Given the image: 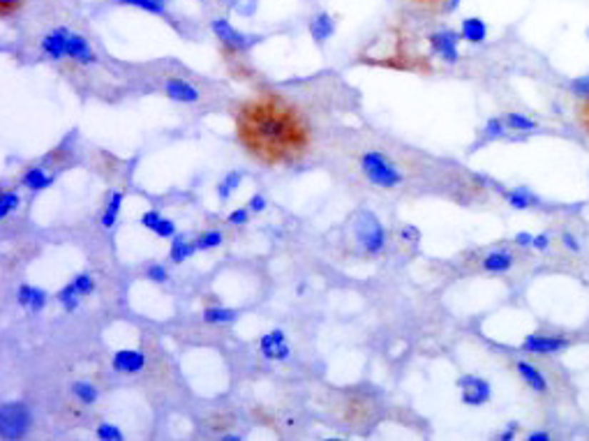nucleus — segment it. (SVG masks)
Returning a JSON list of instances; mask_svg holds the SVG:
<instances>
[{
  "instance_id": "nucleus-45",
  "label": "nucleus",
  "mask_w": 589,
  "mask_h": 441,
  "mask_svg": "<svg viewBox=\"0 0 589 441\" xmlns=\"http://www.w3.org/2000/svg\"><path fill=\"white\" fill-rule=\"evenodd\" d=\"M580 118H583L585 127L589 130V97H585V104L580 106Z\"/></svg>"
},
{
  "instance_id": "nucleus-18",
  "label": "nucleus",
  "mask_w": 589,
  "mask_h": 441,
  "mask_svg": "<svg viewBox=\"0 0 589 441\" xmlns=\"http://www.w3.org/2000/svg\"><path fill=\"white\" fill-rule=\"evenodd\" d=\"M51 183H54V176L46 173L42 166H31V169H26L24 176H21V185H24L26 190H31V192L46 190Z\"/></svg>"
},
{
  "instance_id": "nucleus-11",
  "label": "nucleus",
  "mask_w": 589,
  "mask_h": 441,
  "mask_svg": "<svg viewBox=\"0 0 589 441\" xmlns=\"http://www.w3.org/2000/svg\"><path fill=\"white\" fill-rule=\"evenodd\" d=\"M146 354L141 349H121L111 358V368L121 375H136L146 368Z\"/></svg>"
},
{
  "instance_id": "nucleus-5",
  "label": "nucleus",
  "mask_w": 589,
  "mask_h": 441,
  "mask_svg": "<svg viewBox=\"0 0 589 441\" xmlns=\"http://www.w3.org/2000/svg\"><path fill=\"white\" fill-rule=\"evenodd\" d=\"M31 409L21 402H9L3 407V437L5 439H19L28 432L31 427Z\"/></svg>"
},
{
  "instance_id": "nucleus-21",
  "label": "nucleus",
  "mask_w": 589,
  "mask_h": 441,
  "mask_svg": "<svg viewBox=\"0 0 589 441\" xmlns=\"http://www.w3.org/2000/svg\"><path fill=\"white\" fill-rule=\"evenodd\" d=\"M121 206H123V194L114 192L109 197V201H106V206H104V213H102V220H100V224L104 229H111L116 224L118 213H121Z\"/></svg>"
},
{
  "instance_id": "nucleus-31",
  "label": "nucleus",
  "mask_w": 589,
  "mask_h": 441,
  "mask_svg": "<svg viewBox=\"0 0 589 441\" xmlns=\"http://www.w3.org/2000/svg\"><path fill=\"white\" fill-rule=\"evenodd\" d=\"M506 121H502V118H490L488 123H485V136L488 139H502V136L506 134Z\"/></svg>"
},
{
  "instance_id": "nucleus-7",
  "label": "nucleus",
  "mask_w": 589,
  "mask_h": 441,
  "mask_svg": "<svg viewBox=\"0 0 589 441\" xmlns=\"http://www.w3.org/2000/svg\"><path fill=\"white\" fill-rule=\"evenodd\" d=\"M571 347V342L562 335H527L523 342V349L527 354H536V356H555L562 354L564 349Z\"/></svg>"
},
{
  "instance_id": "nucleus-8",
  "label": "nucleus",
  "mask_w": 589,
  "mask_h": 441,
  "mask_svg": "<svg viewBox=\"0 0 589 441\" xmlns=\"http://www.w3.org/2000/svg\"><path fill=\"white\" fill-rule=\"evenodd\" d=\"M63 40H65V58L79 63V65H93L97 63V56L93 51V46L88 44L84 35H79L74 31H67L63 28Z\"/></svg>"
},
{
  "instance_id": "nucleus-17",
  "label": "nucleus",
  "mask_w": 589,
  "mask_h": 441,
  "mask_svg": "<svg viewBox=\"0 0 589 441\" xmlns=\"http://www.w3.org/2000/svg\"><path fill=\"white\" fill-rule=\"evenodd\" d=\"M460 35H463V40L469 44H483L488 37V26L483 19L467 16L463 19V24H460Z\"/></svg>"
},
{
  "instance_id": "nucleus-38",
  "label": "nucleus",
  "mask_w": 589,
  "mask_h": 441,
  "mask_svg": "<svg viewBox=\"0 0 589 441\" xmlns=\"http://www.w3.org/2000/svg\"><path fill=\"white\" fill-rule=\"evenodd\" d=\"M250 213H252L250 208H236V211H231V213H229L227 222H229V224H238V227H241V224H248V220H250Z\"/></svg>"
},
{
  "instance_id": "nucleus-43",
  "label": "nucleus",
  "mask_w": 589,
  "mask_h": 441,
  "mask_svg": "<svg viewBox=\"0 0 589 441\" xmlns=\"http://www.w3.org/2000/svg\"><path fill=\"white\" fill-rule=\"evenodd\" d=\"M513 243L518 245V248H532L534 236H532V233H527V231H520V233H515Z\"/></svg>"
},
{
  "instance_id": "nucleus-2",
  "label": "nucleus",
  "mask_w": 589,
  "mask_h": 441,
  "mask_svg": "<svg viewBox=\"0 0 589 441\" xmlns=\"http://www.w3.org/2000/svg\"><path fill=\"white\" fill-rule=\"evenodd\" d=\"M361 171L363 176L381 190H393L405 181L400 166L381 151H366L361 155Z\"/></svg>"
},
{
  "instance_id": "nucleus-33",
  "label": "nucleus",
  "mask_w": 589,
  "mask_h": 441,
  "mask_svg": "<svg viewBox=\"0 0 589 441\" xmlns=\"http://www.w3.org/2000/svg\"><path fill=\"white\" fill-rule=\"evenodd\" d=\"M153 233H155V236H160V238H173V236H176V224H173V220H169V218H160V222L155 224Z\"/></svg>"
},
{
  "instance_id": "nucleus-25",
  "label": "nucleus",
  "mask_w": 589,
  "mask_h": 441,
  "mask_svg": "<svg viewBox=\"0 0 589 441\" xmlns=\"http://www.w3.org/2000/svg\"><path fill=\"white\" fill-rule=\"evenodd\" d=\"M236 319H238V312L236 310H227V308H206L203 310L206 323H218V326H222V323H233Z\"/></svg>"
},
{
  "instance_id": "nucleus-37",
  "label": "nucleus",
  "mask_w": 589,
  "mask_h": 441,
  "mask_svg": "<svg viewBox=\"0 0 589 441\" xmlns=\"http://www.w3.org/2000/svg\"><path fill=\"white\" fill-rule=\"evenodd\" d=\"M562 245H564L568 252H575V254L583 250L580 240H578V236H575V233H571V231H564L562 233Z\"/></svg>"
},
{
  "instance_id": "nucleus-35",
  "label": "nucleus",
  "mask_w": 589,
  "mask_h": 441,
  "mask_svg": "<svg viewBox=\"0 0 589 441\" xmlns=\"http://www.w3.org/2000/svg\"><path fill=\"white\" fill-rule=\"evenodd\" d=\"M97 437L106 439V441H121L123 432L116 425H111V423H102V425H97Z\"/></svg>"
},
{
  "instance_id": "nucleus-15",
  "label": "nucleus",
  "mask_w": 589,
  "mask_h": 441,
  "mask_svg": "<svg viewBox=\"0 0 589 441\" xmlns=\"http://www.w3.org/2000/svg\"><path fill=\"white\" fill-rule=\"evenodd\" d=\"M16 300L19 305L26 308L28 312H39L46 305V291L33 287V284H21L16 291Z\"/></svg>"
},
{
  "instance_id": "nucleus-48",
  "label": "nucleus",
  "mask_w": 589,
  "mask_h": 441,
  "mask_svg": "<svg viewBox=\"0 0 589 441\" xmlns=\"http://www.w3.org/2000/svg\"><path fill=\"white\" fill-rule=\"evenodd\" d=\"M587 40H589V28H587Z\"/></svg>"
},
{
  "instance_id": "nucleus-36",
  "label": "nucleus",
  "mask_w": 589,
  "mask_h": 441,
  "mask_svg": "<svg viewBox=\"0 0 589 441\" xmlns=\"http://www.w3.org/2000/svg\"><path fill=\"white\" fill-rule=\"evenodd\" d=\"M568 88L578 95V97H589V74L587 76H578V79H573L571 83H568Z\"/></svg>"
},
{
  "instance_id": "nucleus-29",
  "label": "nucleus",
  "mask_w": 589,
  "mask_h": 441,
  "mask_svg": "<svg viewBox=\"0 0 589 441\" xmlns=\"http://www.w3.org/2000/svg\"><path fill=\"white\" fill-rule=\"evenodd\" d=\"M222 240H224V238H222L220 231H203L201 236L194 240V245H196V250H199V252H206V250L220 248Z\"/></svg>"
},
{
  "instance_id": "nucleus-14",
  "label": "nucleus",
  "mask_w": 589,
  "mask_h": 441,
  "mask_svg": "<svg viewBox=\"0 0 589 441\" xmlns=\"http://www.w3.org/2000/svg\"><path fill=\"white\" fill-rule=\"evenodd\" d=\"M515 266V254H510L508 250H495L483 257L480 261V268L485 273H493V275H502V273H508Z\"/></svg>"
},
{
  "instance_id": "nucleus-28",
  "label": "nucleus",
  "mask_w": 589,
  "mask_h": 441,
  "mask_svg": "<svg viewBox=\"0 0 589 441\" xmlns=\"http://www.w3.org/2000/svg\"><path fill=\"white\" fill-rule=\"evenodd\" d=\"M241 181H243V173H241V171H229V173L224 176V178L218 183V197H220L222 201H227L229 194L241 185Z\"/></svg>"
},
{
  "instance_id": "nucleus-22",
  "label": "nucleus",
  "mask_w": 589,
  "mask_h": 441,
  "mask_svg": "<svg viewBox=\"0 0 589 441\" xmlns=\"http://www.w3.org/2000/svg\"><path fill=\"white\" fill-rule=\"evenodd\" d=\"M118 5H130V7H139L144 12H151L157 16L169 19V12H166V3L164 0H116Z\"/></svg>"
},
{
  "instance_id": "nucleus-9",
  "label": "nucleus",
  "mask_w": 589,
  "mask_h": 441,
  "mask_svg": "<svg viewBox=\"0 0 589 441\" xmlns=\"http://www.w3.org/2000/svg\"><path fill=\"white\" fill-rule=\"evenodd\" d=\"M428 40H430L432 51H435L439 58H444L446 63H458L460 61L458 44H460V40H463V35H460V33H455V31H439V33H432Z\"/></svg>"
},
{
  "instance_id": "nucleus-27",
  "label": "nucleus",
  "mask_w": 589,
  "mask_h": 441,
  "mask_svg": "<svg viewBox=\"0 0 589 441\" xmlns=\"http://www.w3.org/2000/svg\"><path fill=\"white\" fill-rule=\"evenodd\" d=\"M56 298H58V303H61V305H63V310H65V312H74V310L79 308V300H81L84 296L76 291V287H74V284L70 282V284H65V287H63L61 291H58V296H56Z\"/></svg>"
},
{
  "instance_id": "nucleus-39",
  "label": "nucleus",
  "mask_w": 589,
  "mask_h": 441,
  "mask_svg": "<svg viewBox=\"0 0 589 441\" xmlns=\"http://www.w3.org/2000/svg\"><path fill=\"white\" fill-rule=\"evenodd\" d=\"M160 218H162V215L157 213V211H146V213L141 215V227H144V229H148V231H153V229H155V224L160 222Z\"/></svg>"
},
{
  "instance_id": "nucleus-19",
  "label": "nucleus",
  "mask_w": 589,
  "mask_h": 441,
  "mask_svg": "<svg viewBox=\"0 0 589 441\" xmlns=\"http://www.w3.org/2000/svg\"><path fill=\"white\" fill-rule=\"evenodd\" d=\"M333 33H336V21H333L331 14L321 12L310 21V35L314 37V42L317 44H323Z\"/></svg>"
},
{
  "instance_id": "nucleus-30",
  "label": "nucleus",
  "mask_w": 589,
  "mask_h": 441,
  "mask_svg": "<svg viewBox=\"0 0 589 441\" xmlns=\"http://www.w3.org/2000/svg\"><path fill=\"white\" fill-rule=\"evenodd\" d=\"M19 203H21V199H19V194L12 192V190H5L3 197H0V218H7L9 213L19 208Z\"/></svg>"
},
{
  "instance_id": "nucleus-10",
  "label": "nucleus",
  "mask_w": 589,
  "mask_h": 441,
  "mask_svg": "<svg viewBox=\"0 0 589 441\" xmlns=\"http://www.w3.org/2000/svg\"><path fill=\"white\" fill-rule=\"evenodd\" d=\"M259 351H261V356L268 360H287L291 356V347L287 342V335H284V330H280V328L261 335Z\"/></svg>"
},
{
  "instance_id": "nucleus-4",
  "label": "nucleus",
  "mask_w": 589,
  "mask_h": 441,
  "mask_svg": "<svg viewBox=\"0 0 589 441\" xmlns=\"http://www.w3.org/2000/svg\"><path fill=\"white\" fill-rule=\"evenodd\" d=\"M211 31H213L215 37H218V42L231 54H241V51L250 49L254 42L259 40V37H254V35H245L243 31H236L227 19H213Z\"/></svg>"
},
{
  "instance_id": "nucleus-34",
  "label": "nucleus",
  "mask_w": 589,
  "mask_h": 441,
  "mask_svg": "<svg viewBox=\"0 0 589 441\" xmlns=\"http://www.w3.org/2000/svg\"><path fill=\"white\" fill-rule=\"evenodd\" d=\"M146 278H148L151 282L162 284V282L169 280V273H166V268L162 266V263H151V266L146 268Z\"/></svg>"
},
{
  "instance_id": "nucleus-1",
  "label": "nucleus",
  "mask_w": 589,
  "mask_h": 441,
  "mask_svg": "<svg viewBox=\"0 0 589 441\" xmlns=\"http://www.w3.org/2000/svg\"><path fill=\"white\" fill-rule=\"evenodd\" d=\"M233 118L241 143L266 164L296 160L310 148L308 118L275 93H263L243 102Z\"/></svg>"
},
{
  "instance_id": "nucleus-12",
  "label": "nucleus",
  "mask_w": 589,
  "mask_h": 441,
  "mask_svg": "<svg viewBox=\"0 0 589 441\" xmlns=\"http://www.w3.org/2000/svg\"><path fill=\"white\" fill-rule=\"evenodd\" d=\"M164 93L166 97H171L173 102H183V104H194L199 102V91L183 79V76H166L164 79Z\"/></svg>"
},
{
  "instance_id": "nucleus-42",
  "label": "nucleus",
  "mask_w": 589,
  "mask_h": 441,
  "mask_svg": "<svg viewBox=\"0 0 589 441\" xmlns=\"http://www.w3.org/2000/svg\"><path fill=\"white\" fill-rule=\"evenodd\" d=\"M532 248L538 250V252H545L550 250V233H536L534 236V243H532Z\"/></svg>"
},
{
  "instance_id": "nucleus-13",
  "label": "nucleus",
  "mask_w": 589,
  "mask_h": 441,
  "mask_svg": "<svg viewBox=\"0 0 589 441\" xmlns=\"http://www.w3.org/2000/svg\"><path fill=\"white\" fill-rule=\"evenodd\" d=\"M515 372L520 375V379L525 381L527 388H532L534 393L538 395H545L550 386H548V379L543 377V372L538 370L536 365H532V363H527V360H518L515 363Z\"/></svg>"
},
{
  "instance_id": "nucleus-41",
  "label": "nucleus",
  "mask_w": 589,
  "mask_h": 441,
  "mask_svg": "<svg viewBox=\"0 0 589 441\" xmlns=\"http://www.w3.org/2000/svg\"><path fill=\"white\" fill-rule=\"evenodd\" d=\"M400 238L402 240H409V243H416L421 238V231L416 227H411V224H407V227L400 229Z\"/></svg>"
},
{
  "instance_id": "nucleus-47",
  "label": "nucleus",
  "mask_w": 589,
  "mask_h": 441,
  "mask_svg": "<svg viewBox=\"0 0 589 441\" xmlns=\"http://www.w3.org/2000/svg\"><path fill=\"white\" fill-rule=\"evenodd\" d=\"M527 439L529 441H550V435L548 432H532Z\"/></svg>"
},
{
  "instance_id": "nucleus-23",
  "label": "nucleus",
  "mask_w": 589,
  "mask_h": 441,
  "mask_svg": "<svg viewBox=\"0 0 589 441\" xmlns=\"http://www.w3.org/2000/svg\"><path fill=\"white\" fill-rule=\"evenodd\" d=\"M506 199H508V203L513 206L515 211H527V208H532V206L538 203V199L527 188H515L513 192L506 194Z\"/></svg>"
},
{
  "instance_id": "nucleus-32",
  "label": "nucleus",
  "mask_w": 589,
  "mask_h": 441,
  "mask_svg": "<svg viewBox=\"0 0 589 441\" xmlns=\"http://www.w3.org/2000/svg\"><path fill=\"white\" fill-rule=\"evenodd\" d=\"M72 284L76 287V291L81 293V296H91V293L95 291V280L93 275H88V273H81V275H76L72 280Z\"/></svg>"
},
{
  "instance_id": "nucleus-46",
  "label": "nucleus",
  "mask_w": 589,
  "mask_h": 441,
  "mask_svg": "<svg viewBox=\"0 0 589 441\" xmlns=\"http://www.w3.org/2000/svg\"><path fill=\"white\" fill-rule=\"evenodd\" d=\"M506 427H508L506 432L499 435V439H504V441H508V439H513V437H515V430H518V425H515V423H510V425H506Z\"/></svg>"
},
{
  "instance_id": "nucleus-24",
  "label": "nucleus",
  "mask_w": 589,
  "mask_h": 441,
  "mask_svg": "<svg viewBox=\"0 0 589 441\" xmlns=\"http://www.w3.org/2000/svg\"><path fill=\"white\" fill-rule=\"evenodd\" d=\"M504 121L508 125V130H513V132H534V130H538V123L536 121L527 118L525 113H518V111L506 113Z\"/></svg>"
},
{
  "instance_id": "nucleus-40",
  "label": "nucleus",
  "mask_w": 589,
  "mask_h": 441,
  "mask_svg": "<svg viewBox=\"0 0 589 441\" xmlns=\"http://www.w3.org/2000/svg\"><path fill=\"white\" fill-rule=\"evenodd\" d=\"M24 5V0H0V14L3 16H9L19 12V7Z\"/></svg>"
},
{
  "instance_id": "nucleus-16",
  "label": "nucleus",
  "mask_w": 589,
  "mask_h": 441,
  "mask_svg": "<svg viewBox=\"0 0 589 441\" xmlns=\"http://www.w3.org/2000/svg\"><path fill=\"white\" fill-rule=\"evenodd\" d=\"M39 49L49 61H63L65 58V40H63V28H54L49 31L42 40H39Z\"/></svg>"
},
{
  "instance_id": "nucleus-6",
  "label": "nucleus",
  "mask_w": 589,
  "mask_h": 441,
  "mask_svg": "<svg viewBox=\"0 0 589 441\" xmlns=\"http://www.w3.org/2000/svg\"><path fill=\"white\" fill-rule=\"evenodd\" d=\"M458 388H460V397H463V405H467V407L485 405L490 395H493L488 381L476 375H463L458 379Z\"/></svg>"
},
{
  "instance_id": "nucleus-26",
  "label": "nucleus",
  "mask_w": 589,
  "mask_h": 441,
  "mask_svg": "<svg viewBox=\"0 0 589 441\" xmlns=\"http://www.w3.org/2000/svg\"><path fill=\"white\" fill-rule=\"evenodd\" d=\"M72 395L79 400V405H95L97 402V388L93 384H88V381H74L72 384Z\"/></svg>"
},
{
  "instance_id": "nucleus-20",
  "label": "nucleus",
  "mask_w": 589,
  "mask_h": 441,
  "mask_svg": "<svg viewBox=\"0 0 589 441\" xmlns=\"http://www.w3.org/2000/svg\"><path fill=\"white\" fill-rule=\"evenodd\" d=\"M196 252V245L190 243L185 236H173L171 240V248H169V257L173 263H183V261H188L192 254Z\"/></svg>"
},
{
  "instance_id": "nucleus-3",
  "label": "nucleus",
  "mask_w": 589,
  "mask_h": 441,
  "mask_svg": "<svg viewBox=\"0 0 589 441\" xmlns=\"http://www.w3.org/2000/svg\"><path fill=\"white\" fill-rule=\"evenodd\" d=\"M353 238L368 254H379L386 248V231L375 213L361 211L353 218Z\"/></svg>"
},
{
  "instance_id": "nucleus-44",
  "label": "nucleus",
  "mask_w": 589,
  "mask_h": 441,
  "mask_svg": "<svg viewBox=\"0 0 589 441\" xmlns=\"http://www.w3.org/2000/svg\"><path fill=\"white\" fill-rule=\"evenodd\" d=\"M248 208H250L252 213H261L263 208H266V199H263L261 194H254V197L248 201Z\"/></svg>"
}]
</instances>
